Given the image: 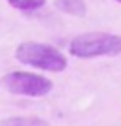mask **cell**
<instances>
[{"label": "cell", "mask_w": 121, "mask_h": 126, "mask_svg": "<svg viewBox=\"0 0 121 126\" xmlns=\"http://www.w3.org/2000/svg\"><path fill=\"white\" fill-rule=\"evenodd\" d=\"M68 51L76 58L117 57L121 55V36L108 32H87L70 42Z\"/></svg>", "instance_id": "cell-2"}, {"label": "cell", "mask_w": 121, "mask_h": 126, "mask_svg": "<svg viewBox=\"0 0 121 126\" xmlns=\"http://www.w3.org/2000/svg\"><path fill=\"white\" fill-rule=\"evenodd\" d=\"M4 85L11 94L28 98H44L53 90V83L48 77L32 72H10L4 77Z\"/></svg>", "instance_id": "cell-3"}, {"label": "cell", "mask_w": 121, "mask_h": 126, "mask_svg": "<svg viewBox=\"0 0 121 126\" xmlns=\"http://www.w3.org/2000/svg\"><path fill=\"white\" fill-rule=\"evenodd\" d=\"M116 2H119V4H121V0H116Z\"/></svg>", "instance_id": "cell-7"}, {"label": "cell", "mask_w": 121, "mask_h": 126, "mask_svg": "<svg viewBox=\"0 0 121 126\" xmlns=\"http://www.w3.org/2000/svg\"><path fill=\"white\" fill-rule=\"evenodd\" d=\"M0 126H49V124L38 117H13V119L2 121Z\"/></svg>", "instance_id": "cell-5"}, {"label": "cell", "mask_w": 121, "mask_h": 126, "mask_svg": "<svg viewBox=\"0 0 121 126\" xmlns=\"http://www.w3.org/2000/svg\"><path fill=\"white\" fill-rule=\"evenodd\" d=\"M8 4L21 11H34L46 6V0H8Z\"/></svg>", "instance_id": "cell-6"}, {"label": "cell", "mask_w": 121, "mask_h": 126, "mask_svg": "<svg viewBox=\"0 0 121 126\" xmlns=\"http://www.w3.org/2000/svg\"><path fill=\"white\" fill-rule=\"evenodd\" d=\"M15 58L23 66H30L44 72H63L68 62L63 53L53 45L40 42H23L15 49Z\"/></svg>", "instance_id": "cell-1"}, {"label": "cell", "mask_w": 121, "mask_h": 126, "mask_svg": "<svg viewBox=\"0 0 121 126\" xmlns=\"http://www.w3.org/2000/svg\"><path fill=\"white\" fill-rule=\"evenodd\" d=\"M55 8L63 13L76 15V17L85 15V11H87L83 0H55Z\"/></svg>", "instance_id": "cell-4"}]
</instances>
